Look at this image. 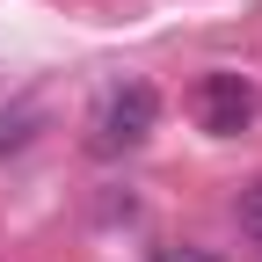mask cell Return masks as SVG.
Segmentation results:
<instances>
[{"label":"cell","mask_w":262,"mask_h":262,"mask_svg":"<svg viewBox=\"0 0 262 262\" xmlns=\"http://www.w3.org/2000/svg\"><path fill=\"white\" fill-rule=\"evenodd\" d=\"M153 262H219V255H196V248H160Z\"/></svg>","instance_id":"277c9868"},{"label":"cell","mask_w":262,"mask_h":262,"mask_svg":"<svg viewBox=\"0 0 262 262\" xmlns=\"http://www.w3.org/2000/svg\"><path fill=\"white\" fill-rule=\"evenodd\" d=\"M153 124H160V95H153L146 80H124V88H110L102 117H95V153H131V146H146Z\"/></svg>","instance_id":"6da1fadb"},{"label":"cell","mask_w":262,"mask_h":262,"mask_svg":"<svg viewBox=\"0 0 262 262\" xmlns=\"http://www.w3.org/2000/svg\"><path fill=\"white\" fill-rule=\"evenodd\" d=\"M255 110H262V95H255L248 73H204L196 80V124H204L211 139H241L255 124Z\"/></svg>","instance_id":"7a4b0ae2"},{"label":"cell","mask_w":262,"mask_h":262,"mask_svg":"<svg viewBox=\"0 0 262 262\" xmlns=\"http://www.w3.org/2000/svg\"><path fill=\"white\" fill-rule=\"evenodd\" d=\"M241 233H248V241L262 248V182H255V189L241 196Z\"/></svg>","instance_id":"3957f363"}]
</instances>
